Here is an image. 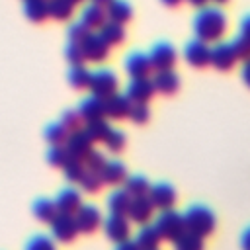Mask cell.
Listing matches in <instances>:
<instances>
[{"label":"cell","instance_id":"cell-1","mask_svg":"<svg viewBox=\"0 0 250 250\" xmlns=\"http://www.w3.org/2000/svg\"><path fill=\"white\" fill-rule=\"evenodd\" d=\"M227 16L219 6H203L193 16V33L195 39L205 43H219L227 31Z\"/></svg>","mask_w":250,"mask_h":250},{"label":"cell","instance_id":"cell-2","mask_svg":"<svg viewBox=\"0 0 250 250\" xmlns=\"http://www.w3.org/2000/svg\"><path fill=\"white\" fill-rule=\"evenodd\" d=\"M182 217H184L186 230L193 232L201 238L209 236L215 230V213L205 205H199V203L189 205Z\"/></svg>","mask_w":250,"mask_h":250},{"label":"cell","instance_id":"cell-3","mask_svg":"<svg viewBox=\"0 0 250 250\" xmlns=\"http://www.w3.org/2000/svg\"><path fill=\"white\" fill-rule=\"evenodd\" d=\"M154 229L158 230L162 240H178L184 232H186V225H184V217L180 213H176L174 209H166L160 211V215L154 221Z\"/></svg>","mask_w":250,"mask_h":250},{"label":"cell","instance_id":"cell-4","mask_svg":"<svg viewBox=\"0 0 250 250\" xmlns=\"http://www.w3.org/2000/svg\"><path fill=\"white\" fill-rule=\"evenodd\" d=\"M119 88V78L115 74V70L111 68H98L90 74V86L88 90L92 92V96L105 100L109 96H113Z\"/></svg>","mask_w":250,"mask_h":250},{"label":"cell","instance_id":"cell-5","mask_svg":"<svg viewBox=\"0 0 250 250\" xmlns=\"http://www.w3.org/2000/svg\"><path fill=\"white\" fill-rule=\"evenodd\" d=\"M78 45L84 53V59L92 61V62H104L109 55V45L102 39V35L98 31H90Z\"/></svg>","mask_w":250,"mask_h":250},{"label":"cell","instance_id":"cell-6","mask_svg":"<svg viewBox=\"0 0 250 250\" xmlns=\"http://www.w3.org/2000/svg\"><path fill=\"white\" fill-rule=\"evenodd\" d=\"M176 59H178L176 49L166 41L154 43L150 53H148V61H150L152 70H172L176 64Z\"/></svg>","mask_w":250,"mask_h":250},{"label":"cell","instance_id":"cell-7","mask_svg":"<svg viewBox=\"0 0 250 250\" xmlns=\"http://www.w3.org/2000/svg\"><path fill=\"white\" fill-rule=\"evenodd\" d=\"M102 227H104V234L113 240L115 244L119 242H125L129 240V234H131V227H129V219L125 215H107L104 221H102Z\"/></svg>","mask_w":250,"mask_h":250},{"label":"cell","instance_id":"cell-8","mask_svg":"<svg viewBox=\"0 0 250 250\" xmlns=\"http://www.w3.org/2000/svg\"><path fill=\"white\" fill-rule=\"evenodd\" d=\"M184 59L195 68H203L211 62V47L201 39H191L184 45Z\"/></svg>","mask_w":250,"mask_h":250},{"label":"cell","instance_id":"cell-9","mask_svg":"<svg viewBox=\"0 0 250 250\" xmlns=\"http://www.w3.org/2000/svg\"><path fill=\"white\" fill-rule=\"evenodd\" d=\"M74 221H76V227H78V232H84V234H90L94 232L100 225H102V213L96 205L92 203H82L78 207V211L74 213Z\"/></svg>","mask_w":250,"mask_h":250},{"label":"cell","instance_id":"cell-10","mask_svg":"<svg viewBox=\"0 0 250 250\" xmlns=\"http://www.w3.org/2000/svg\"><path fill=\"white\" fill-rule=\"evenodd\" d=\"M51 234L59 242H70L78 234V227L74 221V215L57 213V217L51 221Z\"/></svg>","mask_w":250,"mask_h":250},{"label":"cell","instance_id":"cell-11","mask_svg":"<svg viewBox=\"0 0 250 250\" xmlns=\"http://www.w3.org/2000/svg\"><path fill=\"white\" fill-rule=\"evenodd\" d=\"M236 61H238V57H236V53H234L232 43H223V41H219V43H215V45L211 47V62H209V64H213L217 70L227 72V70H230V68L236 64Z\"/></svg>","mask_w":250,"mask_h":250},{"label":"cell","instance_id":"cell-12","mask_svg":"<svg viewBox=\"0 0 250 250\" xmlns=\"http://www.w3.org/2000/svg\"><path fill=\"white\" fill-rule=\"evenodd\" d=\"M154 213V205L150 203L148 195H139V197H131L129 209H127V219L137 223V225H148V221L152 219Z\"/></svg>","mask_w":250,"mask_h":250},{"label":"cell","instance_id":"cell-13","mask_svg":"<svg viewBox=\"0 0 250 250\" xmlns=\"http://www.w3.org/2000/svg\"><path fill=\"white\" fill-rule=\"evenodd\" d=\"M146 195H148L150 203L154 205V209H160V211L172 209L174 203H176V189L170 184H164V182L150 186Z\"/></svg>","mask_w":250,"mask_h":250},{"label":"cell","instance_id":"cell-14","mask_svg":"<svg viewBox=\"0 0 250 250\" xmlns=\"http://www.w3.org/2000/svg\"><path fill=\"white\" fill-rule=\"evenodd\" d=\"M123 68L125 72L131 76V78H146L152 70L150 66V61H148V55L141 53V51H133L125 57L123 61Z\"/></svg>","mask_w":250,"mask_h":250},{"label":"cell","instance_id":"cell-15","mask_svg":"<svg viewBox=\"0 0 250 250\" xmlns=\"http://www.w3.org/2000/svg\"><path fill=\"white\" fill-rule=\"evenodd\" d=\"M125 96L131 100V104H146L154 96L152 80L148 76L146 78H131V82L127 84Z\"/></svg>","mask_w":250,"mask_h":250},{"label":"cell","instance_id":"cell-16","mask_svg":"<svg viewBox=\"0 0 250 250\" xmlns=\"http://www.w3.org/2000/svg\"><path fill=\"white\" fill-rule=\"evenodd\" d=\"M92 145H94V143L88 139V135H86L82 129H80V131H74V133H68L66 143H64V146H66L70 158L82 160V162H84L86 154L92 150Z\"/></svg>","mask_w":250,"mask_h":250},{"label":"cell","instance_id":"cell-17","mask_svg":"<svg viewBox=\"0 0 250 250\" xmlns=\"http://www.w3.org/2000/svg\"><path fill=\"white\" fill-rule=\"evenodd\" d=\"M53 201H55L59 213L74 215L78 211V207L82 205V195H80V191L76 188H62Z\"/></svg>","mask_w":250,"mask_h":250},{"label":"cell","instance_id":"cell-18","mask_svg":"<svg viewBox=\"0 0 250 250\" xmlns=\"http://www.w3.org/2000/svg\"><path fill=\"white\" fill-rule=\"evenodd\" d=\"M104 111H105V117H111V119H123V117H129V111H131V100H129L125 94L115 92L113 96H109V98L104 100Z\"/></svg>","mask_w":250,"mask_h":250},{"label":"cell","instance_id":"cell-19","mask_svg":"<svg viewBox=\"0 0 250 250\" xmlns=\"http://www.w3.org/2000/svg\"><path fill=\"white\" fill-rule=\"evenodd\" d=\"M150 80H152L154 92L162 96H172L180 88V76L174 70H156V74Z\"/></svg>","mask_w":250,"mask_h":250},{"label":"cell","instance_id":"cell-20","mask_svg":"<svg viewBox=\"0 0 250 250\" xmlns=\"http://www.w3.org/2000/svg\"><path fill=\"white\" fill-rule=\"evenodd\" d=\"M232 47H234V53L238 59H242V61L250 59V14L240 20L238 33L232 41Z\"/></svg>","mask_w":250,"mask_h":250},{"label":"cell","instance_id":"cell-21","mask_svg":"<svg viewBox=\"0 0 250 250\" xmlns=\"http://www.w3.org/2000/svg\"><path fill=\"white\" fill-rule=\"evenodd\" d=\"M78 115L82 117V121H94V119H104L105 111H104V100L96 98V96H88L78 104Z\"/></svg>","mask_w":250,"mask_h":250},{"label":"cell","instance_id":"cell-22","mask_svg":"<svg viewBox=\"0 0 250 250\" xmlns=\"http://www.w3.org/2000/svg\"><path fill=\"white\" fill-rule=\"evenodd\" d=\"M107 16H105V8L102 6H96V4H86L82 8V14H80V21L90 29V31H96L100 29L104 23H105Z\"/></svg>","mask_w":250,"mask_h":250},{"label":"cell","instance_id":"cell-23","mask_svg":"<svg viewBox=\"0 0 250 250\" xmlns=\"http://www.w3.org/2000/svg\"><path fill=\"white\" fill-rule=\"evenodd\" d=\"M100 176H102L104 184L119 186V184H123L125 178H127V168H125V164H123L121 160H107L105 166L102 168Z\"/></svg>","mask_w":250,"mask_h":250},{"label":"cell","instance_id":"cell-24","mask_svg":"<svg viewBox=\"0 0 250 250\" xmlns=\"http://www.w3.org/2000/svg\"><path fill=\"white\" fill-rule=\"evenodd\" d=\"M105 16L109 21H117V23H125L131 20L133 16V8L127 0H111L107 6H105Z\"/></svg>","mask_w":250,"mask_h":250},{"label":"cell","instance_id":"cell-25","mask_svg":"<svg viewBox=\"0 0 250 250\" xmlns=\"http://www.w3.org/2000/svg\"><path fill=\"white\" fill-rule=\"evenodd\" d=\"M129 203H131V195H129L125 189H113V191L107 195V199H105L107 211H109L111 215H125V217H127Z\"/></svg>","mask_w":250,"mask_h":250},{"label":"cell","instance_id":"cell-26","mask_svg":"<svg viewBox=\"0 0 250 250\" xmlns=\"http://www.w3.org/2000/svg\"><path fill=\"white\" fill-rule=\"evenodd\" d=\"M160 240L162 238H160L158 230L154 229V225H143L139 229V232L135 234V242L141 250H154V248H158Z\"/></svg>","mask_w":250,"mask_h":250},{"label":"cell","instance_id":"cell-27","mask_svg":"<svg viewBox=\"0 0 250 250\" xmlns=\"http://www.w3.org/2000/svg\"><path fill=\"white\" fill-rule=\"evenodd\" d=\"M98 33L102 35V39H104L109 47L119 45V43L125 39V27H123L121 23H117V21H109V20H105V23L98 29Z\"/></svg>","mask_w":250,"mask_h":250},{"label":"cell","instance_id":"cell-28","mask_svg":"<svg viewBox=\"0 0 250 250\" xmlns=\"http://www.w3.org/2000/svg\"><path fill=\"white\" fill-rule=\"evenodd\" d=\"M23 14L29 21H43L49 18V2L47 0H23Z\"/></svg>","mask_w":250,"mask_h":250},{"label":"cell","instance_id":"cell-29","mask_svg":"<svg viewBox=\"0 0 250 250\" xmlns=\"http://www.w3.org/2000/svg\"><path fill=\"white\" fill-rule=\"evenodd\" d=\"M123 189H125L131 197H139V195H146V193H148L150 184H148V180H146L143 174H133V176H127V178H125Z\"/></svg>","mask_w":250,"mask_h":250},{"label":"cell","instance_id":"cell-30","mask_svg":"<svg viewBox=\"0 0 250 250\" xmlns=\"http://www.w3.org/2000/svg\"><path fill=\"white\" fill-rule=\"evenodd\" d=\"M49 2V18L57 21H68L74 14V4L70 0H47Z\"/></svg>","mask_w":250,"mask_h":250},{"label":"cell","instance_id":"cell-31","mask_svg":"<svg viewBox=\"0 0 250 250\" xmlns=\"http://www.w3.org/2000/svg\"><path fill=\"white\" fill-rule=\"evenodd\" d=\"M109 129H111V127L107 125L105 119H94V121H86V123L82 125V131L88 135V139H90L92 143H102Z\"/></svg>","mask_w":250,"mask_h":250},{"label":"cell","instance_id":"cell-32","mask_svg":"<svg viewBox=\"0 0 250 250\" xmlns=\"http://www.w3.org/2000/svg\"><path fill=\"white\" fill-rule=\"evenodd\" d=\"M57 205H55V201H51V199H45V197H41V199H37L35 203H33V215L41 221V223H51L55 217H57Z\"/></svg>","mask_w":250,"mask_h":250},{"label":"cell","instance_id":"cell-33","mask_svg":"<svg viewBox=\"0 0 250 250\" xmlns=\"http://www.w3.org/2000/svg\"><path fill=\"white\" fill-rule=\"evenodd\" d=\"M90 74H92V72H90L84 64H80V66H72L70 72H68V82H70L72 88H76V90H84V88L90 86Z\"/></svg>","mask_w":250,"mask_h":250},{"label":"cell","instance_id":"cell-34","mask_svg":"<svg viewBox=\"0 0 250 250\" xmlns=\"http://www.w3.org/2000/svg\"><path fill=\"white\" fill-rule=\"evenodd\" d=\"M125 141H127V137H125V133L123 131H119V129H109L107 131V135L104 137V146L109 150V152H121L123 148H125Z\"/></svg>","mask_w":250,"mask_h":250},{"label":"cell","instance_id":"cell-35","mask_svg":"<svg viewBox=\"0 0 250 250\" xmlns=\"http://www.w3.org/2000/svg\"><path fill=\"white\" fill-rule=\"evenodd\" d=\"M45 141L51 145V146H55V145H64L66 143V137H68V131L61 125V123H49L47 127H45Z\"/></svg>","mask_w":250,"mask_h":250},{"label":"cell","instance_id":"cell-36","mask_svg":"<svg viewBox=\"0 0 250 250\" xmlns=\"http://www.w3.org/2000/svg\"><path fill=\"white\" fill-rule=\"evenodd\" d=\"M174 250H203V238L186 230L178 240H174Z\"/></svg>","mask_w":250,"mask_h":250},{"label":"cell","instance_id":"cell-37","mask_svg":"<svg viewBox=\"0 0 250 250\" xmlns=\"http://www.w3.org/2000/svg\"><path fill=\"white\" fill-rule=\"evenodd\" d=\"M68 160H70V154H68V150H66L64 145H55V146H51V148L47 150V162H49L51 166L64 168Z\"/></svg>","mask_w":250,"mask_h":250},{"label":"cell","instance_id":"cell-38","mask_svg":"<svg viewBox=\"0 0 250 250\" xmlns=\"http://www.w3.org/2000/svg\"><path fill=\"white\" fill-rule=\"evenodd\" d=\"M62 172H64V178H66L68 182H72V184H80V180H82L84 174H86V166H84L82 160H74V158H70V160L66 162V166L62 168Z\"/></svg>","mask_w":250,"mask_h":250},{"label":"cell","instance_id":"cell-39","mask_svg":"<svg viewBox=\"0 0 250 250\" xmlns=\"http://www.w3.org/2000/svg\"><path fill=\"white\" fill-rule=\"evenodd\" d=\"M68 133H74V131H80L82 129V125H84V121H82V117L78 115V111L76 109H64L62 111V115H61V121H59Z\"/></svg>","mask_w":250,"mask_h":250},{"label":"cell","instance_id":"cell-40","mask_svg":"<svg viewBox=\"0 0 250 250\" xmlns=\"http://www.w3.org/2000/svg\"><path fill=\"white\" fill-rule=\"evenodd\" d=\"M102 186H104V180H102V176L98 172H88L86 170L84 178L80 180V188L86 193H98L102 189Z\"/></svg>","mask_w":250,"mask_h":250},{"label":"cell","instance_id":"cell-41","mask_svg":"<svg viewBox=\"0 0 250 250\" xmlns=\"http://www.w3.org/2000/svg\"><path fill=\"white\" fill-rule=\"evenodd\" d=\"M105 162H107V158L104 156V152H100V150H96V148H92L88 154H86V158H84V166H86V170L88 172H102V168L105 166Z\"/></svg>","mask_w":250,"mask_h":250},{"label":"cell","instance_id":"cell-42","mask_svg":"<svg viewBox=\"0 0 250 250\" xmlns=\"http://www.w3.org/2000/svg\"><path fill=\"white\" fill-rule=\"evenodd\" d=\"M129 119L135 125H145L150 119V109L146 104H131V111H129Z\"/></svg>","mask_w":250,"mask_h":250},{"label":"cell","instance_id":"cell-43","mask_svg":"<svg viewBox=\"0 0 250 250\" xmlns=\"http://www.w3.org/2000/svg\"><path fill=\"white\" fill-rule=\"evenodd\" d=\"M64 59H66L72 66H80V64L86 62L84 53H82V49H80L78 43H68V45L64 47Z\"/></svg>","mask_w":250,"mask_h":250},{"label":"cell","instance_id":"cell-44","mask_svg":"<svg viewBox=\"0 0 250 250\" xmlns=\"http://www.w3.org/2000/svg\"><path fill=\"white\" fill-rule=\"evenodd\" d=\"M25 250H55V242L47 234H35L25 244Z\"/></svg>","mask_w":250,"mask_h":250},{"label":"cell","instance_id":"cell-45","mask_svg":"<svg viewBox=\"0 0 250 250\" xmlns=\"http://www.w3.org/2000/svg\"><path fill=\"white\" fill-rule=\"evenodd\" d=\"M68 43H80L88 33H90V29L78 20V21H72L70 23V27H68Z\"/></svg>","mask_w":250,"mask_h":250},{"label":"cell","instance_id":"cell-46","mask_svg":"<svg viewBox=\"0 0 250 250\" xmlns=\"http://www.w3.org/2000/svg\"><path fill=\"white\" fill-rule=\"evenodd\" d=\"M240 78H242V82L250 88V59L248 61H244L242 62V70H240Z\"/></svg>","mask_w":250,"mask_h":250},{"label":"cell","instance_id":"cell-47","mask_svg":"<svg viewBox=\"0 0 250 250\" xmlns=\"http://www.w3.org/2000/svg\"><path fill=\"white\" fill-rule=\"evenodd\" d=\"M115 250H141V248L137 246L135 240H125V242H119V244L115 246Z\"/></svg>","mask_w":250,"mask_h":250},{"label":"cell","instance_id":"cell-48","mask_svg":"<svg viewBox=\"0 0 250 250\" xmlns=\"http://www.w3.org/2000/svg\"><path fill=\"white\" fill-rule=\"evenodd\" d=\"M240 246H242V250H250V227L242 232V236H240Z\"/></svg>","mask_w":250,"mask_h":250},{"label":"cell","instance_id":"cell-49","mask_svg":"<svg viewBox=\"0 0 250 250\" xmlns=\"http://www.w3.org/2000/svg\"><path fill=\"white\" fill-rule=\"evenodd\" d=\"M191 6H195V8H203V6H207L209 4V0H188Z\"/></svg>","mask_w":250,"mask_h":250},{"label":"cell","instance_id":"cell-50","mask_svg":"<svg viewBox=\"0 0 250 250\" xmlns=\"http://www.w3.org/2000/svg\"><path fill=\"white\" fill-rule=\"evenodd\" d=\"M160 2H162L164 6H170V8H174V6H178L182 0H160Z\"/></svg>","mask_w":250,"mask_h":250},{"label":"cell","instance_id":"cell-51","mask_svg":"<svg viewBox=\"0 0 250 250\" xmlns=\"http://www.w3.org/2000/svg\"><path fill=\"white\" fill-rule=\"evenodd\" d=\"M90 2H92V4H96V6H102V8H105V6H107L111 0H90Z\"/></svg>","mask_w":250,"mask_h":250},{"label":"cell","instance_id":"cell-52","mask_svg":"<svg viewBox=\"0 0 250 250\" xmlns=\"http://www.w3.org/2000/svg\"><path fill=\"white\" fill-rule=\"evenodd\" d=\"M209 2H213V4H217V6H221V4H227L229 0H209Z\"/></svg>","mask_w":250,"mask_h":250},{"label":"cell","instance_id":"cell-53","mask_svg":"<svg viewBox=\"0 0 250 250\" xmlns=\"http://www.w3.org/2000/svg\"><path fill=\"white\" fill-rule=\"evenodd\" d=\"M70 2H72V4H74V6H76V4H78V2H84V0H70Z\"/></svg>","mask_w":250,"mask_h":250},{"label":"cell","instance_id":"cell-54","mask_svg":"<svg viewBox=\"0 0 250 250\" xmlns=\"http://www.w3.org/2000/svg\"><path fill=\"white\" fill-rule=\"evenodd\" d=\"M154 250H158V248H154Z\"/></svg>","mask_w":250,"mask_h":250}]
</instances>
